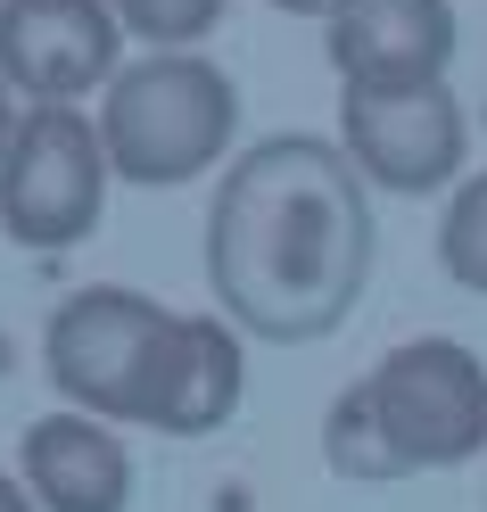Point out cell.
Wrapping results in <instances>:
<instances>
[{"label":"cell","instance_id":"cell-10","mask_svg":"<svg viewBox=\"0 0 487 512\" xmlns=\"http://www.w3.org/2000/svg\"><path fill=\"white\" fill-rule=\"evenodd\" d=\"M322 463H331L347 488H388V479H405V463L388 455V438L372 422V405L355 397V380L331 397V413H322Z\"/></svg>","mask_w":487,"mask_h":512},{"label":"cell","instance_id":"cell-3","mask_svg":"<svg viewBox=\"0 0 487 512\" xmlns=\"http://www.w3.org/2000/svg\"><path fill=\"white\" fill-rule=\"evenodd\" d=\"M232 124H240V91L199 50H149L133 67H116V83L100 91V149L141 190L199 182L232 149Z\"/></svg>","mask_w":487,"mask_h":512},{"label":"cell","instance_id":"cell-8","mask_svg":"<svg viewBox=\"0 0 487 512\" xmlns=\"http://www.w3.org/2000/svg\"><path fill=\"white\" fill-rule=\"evenodd\" d=\"M322 50L347 91H397V83H446L454 58V9L446 0H339L322 17Z\"/></svg>","mask_w":487,"mask_h":512},{"label":"cell","instance_id":"cell-14","mask_svg":"<svg viewBox=\"0 0 487 512\" xmlns=\"http://www.w3.org/2000/svg\"><path fill=\"white\" fill-rule=\"evenodd\" d=\"M273 9H289V17H331L339 0H273Z\"/></svg>","mask_w":487,"mask_h":512},{"label":"cell","instance_id":"cell-6","mask_svg":"<svg viewBox=\"0 0 487 512\" xmlns=\"http://www.w3.org/2000/svg\"><path fill=\"white\" fill-rule=\"evenodd\" d=\"M339 149L380 190H438L463 174V100L446 83H397V91H339Z\"/></svg>","mask_w":487,"mask_h":512},{"label":"cell","instance_id":"cell-15","mask_svg":"<svg viewBox=\"0 0 487 512\" xmlns=\"http://www.w3.org/2000/svg\"><path fill=\"white\" fill-rule=\"evenodd\" d=\"M9 133H17V100H9V83H0V149H9Z\"/></svg>","mask_w":487,"mask_h":512},{"label":"cell","instance_id":"cell-11","mask_svg":"<svg viewBox=\"0 0 487 512\" xmlns=\"http://www.w3.org/2000/svg\"><path fill=\"white\" fill-rule=\"evenodd\" d=\"M438 265L463 281V290L487 298V166L446 199V223H438Z\"/></svg>","mask_w":487,"mask_h":512},{"label":"cell","instance_id":"cell-1","mask_svg":"<svg viewBox=\"0 0 487 512\" xmlns=\"http://www.w3.org/2000/svg\"><path fill=\"white\" fill-rule=\"evenodd\" d=\"M372 281V199L339 141L273 133L232 157L207 207V290L240 339H331Z\"/></svg>","mask_w":487,"mask_h":512},{"label":"cell","instance_id":"cell-4","mask_svg":"<svg viewBox=\"0 0 487 512\" xmlns=\"http://www.w3.org/2000/svg\"><path fill=\"white\" fill-rule=\"evenodd\" d=\"M355 397L372 405L388 455L413 471H454L487 455V364L463 339H405L355 380Z\"/></svg>","mask_w":487,"mask_h":512},{"label":"cell","instance_id":"cell-9","mask_svg":"<svg viewBox=\"0 0 487 512\" xmlns=\"http://www.w3.org/2000/svg\"><path fill=\"white\" fill-rule=\"evenodd\" d=\"M17 479L42 512H124L133 504V455L91 413H42L17 438Z\"/></svg>","mask_w":487,"mask_h":512},{"label":"cell","instance_id":"cell-13","mask_svg":"<svg viewBox=\"0 0 487 512\" xmlns=\"http://www.w3.org/2000/svg\"><path fill=\"white\" fill-rule=\"evenodd\" d=\"M0 512H42L34 496H25V479H17V471H0Z\"/></svg>","mask_w":487,"mask_h":512},{"label":"cell","instance_id":"cell-5","mask_svg":"<svg viewBox=\"0 0 487 512\" xmlns=\"http://www.w3.org/2000/svg\"><path fill=\"white\" fill-rule=\"evenodd\" d=\"M108 149H100V116L83 108H25L9 149H0V232L17 248H75L91 240L108 199Z\"/></svg>","mask_w":487,"mask_h":512},{"label":"cell","instance_id":"cell-7","mask_svg":"<svg viewBox=\"0 0 487 512\" xmlns=\"http://www.w3.org/2000/svg\"><path fill=\"white\" fill-rule=\"evenodd\" d=\"M124 25L108 0H0V83L34 108H75L116 83Z\"/></svg>","mask_w":487,"mask_h":512},{"label":"cell","instance_id":"cell-2","mask_svg":"<svg viewBox=\"0 0 487 512\" xmlns=\"http://www.w3.org/2000/svg\"><path fill=\"white\" fill-rule=\"evenodd\" d=\"M42 372L91 422H141L157 438H215L240 413L248 356L223 314H174L141 290H75L42 331Z\"/></svg>","mask_w":487,"mask_h":512},{"label":"cell","instance_id":"cell-12","mask_svg":"<svg viewBox=\"0 0 487 512\" xmlns=\"http://www.w3.org/2000/svg\"><path fill=\"white\" fill-rule=\"evenodd\" d=\"M124 34H141L149 50H190L223 25V0H108Z\"/></svg>","mask_w":487,"mask_h":512}]
</instances>
